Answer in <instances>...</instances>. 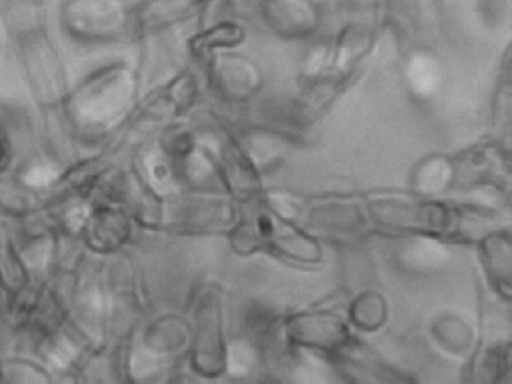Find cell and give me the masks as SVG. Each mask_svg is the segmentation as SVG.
I'll return each instance as SVG.
<instances>
[{
    "label": "cell",
    "mask_w": 512,
    "mask_h": 384,
    "mask_svg": "<svg viewBox=\"0 0 512 384\" xmlns=\"http://www.w3.org/2000/svg\"><path fill=\"white\" fill-rule=\"evenodd\" d=\"M202 0H151L144 8L143 16L152 20L168 19L181 15Z\"/></svg>",
    "instance_id": "3957f363"
},
{
    "label": "cell",
    "mask_w": 512,
    "mask_h": 384,
    "mask_svg": "<svg viewBox=\"0 0 512 384\" xmlns=\"http://www.w3.org/2000/svg\"><path fill=\"white\" fill-rule=\"evenodd\" d=\"M254 362V353L248 344L237 341L229 346L227 367L230 374L245 375L252 369Z\"/></svg>",
    "instance_id": "5b68a950"
},
{
    "label": "cell",
    "mask_w": 512,
    "mask_h": 384,
    "mask_svg": "<svg viewBox=\"0 0 512 384\" xmlns=\"http://www.w3.org/2000/svg\"><path fill=\"white\" fill-rule=\"evenodd\" d=\"M407 248L405 256L417 266L428 267L439 264L446 256L445 247L433 239H415Z\"/></svg>",
    "instance_id": "7a4b0ae2"
},
{
    "label": "cell",
    "mask_w": 512,
    "mask_h": 384,
    "mask_svg": "<svg viewBox=\"0 0 512 384\" xmlns=\"http://www.w3.org/2000/svg\"><path fill=\"white\" fill-rule=\"evenodd\" d=\"M52 177H53L52 172L49 170H45V169L33 170L28 175L29 181L32 184H39V185L49 182Z\"/></svg>",
    "instance_id": "8992f818"
},
{
    "label": "cell",
    "mask_w": 512,
    "mask_h": 384,
    "mask_svg": "<svg viewBox=\"0 0 512 384\" xmlns=\"http://www.w3.org/2000/svg\"><path fill=\"white\" fill-rule=\"evenodd\" d=\"M409 74L413 86L420 92H430L437 84L436 66L428 58H416L411 64Z\"/></svg>",
    "instance_id": "277c9868"
},
{
    "label": "cell",
    "mask_w": 512,
    "mask_h": 384,
    "mask_svg": "<svg viewBox=\"0 0 512 384\" xmlns=\"http://www.w3.org/2000/svg\"><path fill=\"white\" fill-rule=\"evenodd\" d=\"M215 72L218 82L229 92L245 94L256 85L253 67L237 58H228V61L219 60L216 63Z\"/></svg>",
    "instance_id": "6da1fadb"
}]
</instances>
